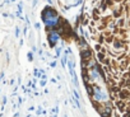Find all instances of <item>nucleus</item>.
<instances>
[{
	"label": "nucleus",
	"instance_id": "nucleus-1",
	"mask_svg": "<svg viewBox=\"0 0 130 117\" xmlns=\"http://www.w3.org/2000/svg\"><path fill=\"white\" fill-rule=\"evenodd\" d=\"M88 28L114 117H129V0H96Z\"/></svg>",
	"mask_w": 130,
	"mask_h": 117
},
{
	"label": "nucleus",
	"instance_id": "nucleus-2",
	"mask_svg": "<svg viewBox=\"0 0 130 117\" xmlns=\"http://www.w3.org/2000/svg\"><path fill=\"white\" fill-rule=\"evenodd\" d=\"M83 80L87 87L92 104L94 106L96 111L101 115V117H114V108L111 104V99L107 92V87L105 83L103 75L100 70V66L96 62L93 56L85 60L83 57Z\"/></svg>",
	"mask_w": 130,
	"mask_h": 117
}]
</instances>
